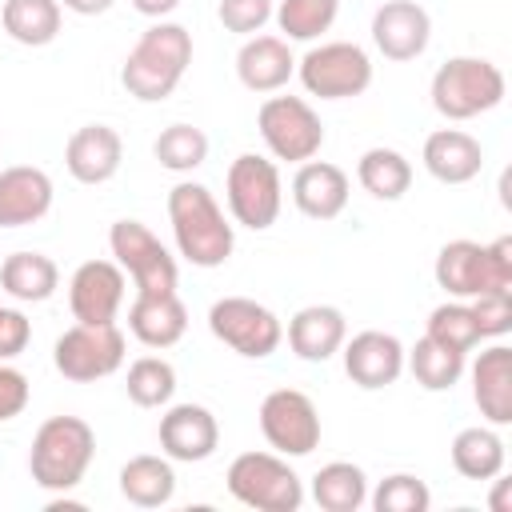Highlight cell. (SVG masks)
<instances>
[{
  "mask_svg": "<svg viewBox=\"0 0 512 512\" xmlns=\"http://www.w3.org/2000/svg\"><path fill=\"white\" fill-rule=\"evenodd\" d=\"M428 504H432V492L412 472H392L372 492V508L376 512H428Z\"/></svg>",
  "mask_w": 512,
  "mask_h": 512,
  "instance_id": "37",
  "label": "cell"
},
{
  "mask_svg": "<svg viewBox=\"0 0 512 512\" xmlns=\"http://www.w3.org/2000/svg\"><path fill=\"white\" fill-rule=\"evenodd\" d=\"M504 100V72L484 56H452L432 76V108L444 120H472Z\"/></svg>",
  "mask_w": 512,
  "mask_h": 512,
  "instance_id": "4",
  "label": "cell"
},
{
  "mask_svg": "<svg viewBox=\"0 0 512 512\" xmlns=\"http://www.w3.org/2000/svg\"><path fill=\"white\" fill-rule=\"evenodd\" d=\"M372 40L396 64L416 60L432 40V16L416 0H384L372 12Z\"/></svg>",
  "mask_w": 512,
  "mask_h": 512,
  "instance_id": "15",
  "label": "cell"
},
{
  "mask_svg": "<svg viewBox=\"0 0 512 512\" xmlns=\"http://www.w3.org/2000/svg\"><path fill=\"white\" fill-rule=\"evenodd\" d=\"M216 444H220V424L204 404H172L160 416V448L168 460L200 464L216 452Z\"/></svg>",
  "mask_w": 512,
  "mask_h": 512,
  "instance_id": "17",
  "label": "cell"
},
{
  "mask_svg": "<svg viewBox=\"0 0 512 512\" xmlns=\"http://www.w3.org/2000/svg\"><path fill=\"white\" fill-rule=\"evenodd\" d=\"M108 248L116 264L132 276L136 292H176V260L160 236L140 220H116L108 228Z\"/></svg>",
  "mask_w": 512,
  "mask_h": 512,
  "instance_id": "11",
  "label": "cell"
},
{
  "mask_svg": "<svg viewBox=\"0 0 512 512\" xmlns=\"http://www.w3.org/2000/svg\"><path fill=\"white\" fill-rule=\"evenodd\" d=\"M120 160H124V140L108 124H84L64 144V168L80 184H108L120 172Z\"/></svg>",
  "mask_w": 512,
  "mask_h": 512,
  "instance_id": "18",
  "label": "cell"
},
{
  "mask_svg": "<svg viewBox=\"0 0 512 512\" xmlns=\"http://www.w3.org/2000/svg\"><path fill=\"white\" fill-rule=\"evenodd\" d=\"M344 348V372L352 384L376 392V388H388L400 380L404 372V344L392 336V332H380V328H364L356 332Z\"/></svg>",
  "mask_w": 512,
  "mask_h": 512,
  "instance_id": "16",
  "label": "cell"
},
{
  "mask_svg": "<svg viewBox=\"0 0 512 512\" xmlns=\"http://www.w3.org/2000/svg\"><path fill=\"white\" fill-rule=\"evenodd\" d=\"M432 272H436V284L456 300H472L480 292H512L496 280L492 260H488V244H476V240H448L436 252Z\"/></svg>",
  "mask_w": 512,
  "mask_h": 512,
  "instance_id": "14",
  "label": "cell"
},
{
  "mask_svg": "<svg viewBox=\"0 0 512 512\" xmlns=\"http://www.w3.org/2000/svg\"><path fill=\"white\" fill-rule=\"evenodd\" d=\"M348 172L328 160H304L292 176V200L308 220H336L348 204Z\"/></svg>",
  "mask_w": 512,
  "mask_h": 512,
  "instance_id": "20",
  "label": "cell"
},
{
  "mask_svg": "<svg viewBox=\"0 0 512 512\" xmlns=\"http://www.w3.org/2000/svg\"><path fill=\"white\" fill-rule=\"evenodd\" d=\"M472 400L492 428L512 424V348L492 344L472 364Z\"/></svg>",
  "mask_w": 512,
  "mask_h": 512,
  "instance_id": "23",
  "label": "cell"
},
{
  "mask_svg": "<svg viewBox=\"0 0 512 512\" xmlns=\"http://www.w3.org/2000/svg\"><path fill=\"white\" fill-rule=\"evenodd\" d=\"M296 56L284 36H248L236 52V76L248 92H276L292 80Z\"/></svg>",
  "mask_w": 512,
  "mask_h": 512,
  "instance_id": "25",
  "label": "cell"
},
{
  "mask_svg": "<svg viewBox=\"0 0 512 512\" xmlns=\"http://www.w3.org/2000/svg\"><path fill=\"white\" fill-rule=\"evenodd\" d=\"M52 180L44 168L12 164L0 168V228H24L48 216L52 208Z\"/></svg>",
  "mask_w": 512,
  "mask_h": 512,
  "instance_id": "19",
  "label": "cell"
},
{
  "mask_svg": "<svg viewBox=\"0 0 512 512\" xmlns=\"http://www.w3.org/2000/svg\"><path fill=\"white\" fill-rule=\"evenodd\" d=\"M152 156L160 160V168L168 172H192L208 160V136L196 128V124H168L156 144H152Z\"/></svg>",
  "mask_w": 512,
  "mask_h": 512,
  "instance_id": "35",
  "label": "cell"
},
{
  "mask_svg": "<svg viewBox=\"0 0 512 512\" xmlns=\"http://www.w3.org/2000/svg\"><path fill=\"white\" fill-rule=\"evenodd\" d=\"M284 40H316L340 16V0H280L272 8Z\"/></svg>",
  "mask_w": 512,
  "mask_h": 512,
  "instance_id": "33",
  "label": "cell"
},
{
  "mask_svg": "<svg viewBox=\"0 0 512 512\" xmlns=\"http://www.w3.org/2000/svg\"><path fill=\"white\" fill-rule=\"evenodd\" d=\"M120 496L136 508H164L176 496V472L164 456H132L120 468Z\"/></svg>",
  "mask_w": 512,
  "mask_h": 512,
  "instance_id": "28",
  "label": "cell"
},
{
  "mask_svg": "<svg viewBox=\"0 0 512 512\" xmlns=\"http://www.w3.org/2000/svg\"><path fill=\"white\" fill-rule=\"evenodd\" d=\"M420 160H424L432 180H440V184H468L484 168V148L464 128H436L424 140Z\"/></svg>",
  "mask_w": 512,
  "mask_h": 512,
  "instance_id": "21",
  "label": "cell"
},
{
  "mask_svg": "<svg viewBox=\"0 0 512 512\" xmlns=\"http://www.w3.org/2000/svg\"><path fill=\"white\" fill-rule=\"evenodd\" d=\"M32 340V324L20 308H0V360H12L28 348Z\"/></svg>",
  "mask_w": 512,
  "mask_h": 512,
  "instance_id": "41",
  "label": "cell"
},
{
  "mask_svg": "<svg viewBox=\"0 0 512 512\" xmlns=\"http://www.w3.org/2000/svg\"><path fill=\"white\" fill-rule=\"evenodd\" d=\"M348 340V320L336 304H308L288 320V344L300 360L324 364Z\"/></svg>",
  "mask_w": 512,
  "mask_h": 512,
  "instance_id": "24",
  "label": "cell"
},
{
  "mask_svg": "<svg viewBox=\"0 0 512 512\" xmlns=\"http://www.w3.org/2000/svg\"><path fill=\"white\" fill-rule=\"evenodd\" d=\"M128 400L140 404V408H160L172 400L176 392V368L164 360V356H140L128 364Z\"/></svg>",
  "mask_w": 512,
  "mask_h": 512,
  "instance_id": "34",
  "label": "cell"
},
{
  "mask_svg": "<svg viewBox=\"0 0 512 512\" xmlns=\"http://www.w3.org/2000/svg\"><path fill=\"white\" fill-rule=\"evenodd\" d=\"M168 224H172V240H176L180 256L192 268L228 264V256L236 248V232H232L224 208L216 204V196L204 184L180 180L168 192Z\"/></svg>",
  "mask_w": 512,
  "mask_h": 512,
  "instance_id": "1",
  "label": "cell"
},
{
  "mask_svg": "<svg viewBox=\"0 0 512 512\" xmlns=\"http://www.w3.org/2000/svg\"><path fill=\"white\" fill-rule=\"evenodd\" d=\"M188 64H192V32L184 24L156 20L152 28L140 32L132 52L124 56L120 84H124L128 96H136L144 104H156V100H168L176 92Z\"/></svg>",
  "mask_w": 512,
  "mask_h": 512,
  "instance_id": "2",
  "label": "cell"
},
{
  "mask_svg": "<svg viewBox=\"0 0 512 512\" xmlns=\"http://www.w3.org/2000/svg\"><path fill=\"white\" fill-rule=\"evenodd\" d=\"M272 0H220L216 4V16L228 32L236 36H256L268 20H272Z\"/></svg>",
  "mask_w": 512,
  "mask_h": 512,
  "instance_id": "38",
  "label": "cell"
},
{
  "mask_svg": "<svg viewBox=\"0 0 512 512\" xmlns=\"http://www.w3.org/2000/svg\"><path fill=\"white\" fill-rule=\"evenodd\" d=\"M96 456V432L80 416H48L28 448L32 484L44 492H72Z\"/></svg>",
  "mask_w": 512,
  "mask_h": 512,
  "instance_id": "3",
  "label": "cell"
},
{
  "mask_svg": "<svg viewBox=\"0 0 512 512\" xmlns=\"http://www.w3.org/2000/svg\"><path fill=\"white\" fill-rule=\"evenodd\" d=\"M296 72L308 96H320V100H352L372 84V60L352 40H328L308 48L296 60Z\"/></svg>",
  "mask_w": 512,
  "mask_h": 512,
  "instance_id": "7",
  "label": "cell"
},
{
  "mask_svg": "<svg viewBox=\"0 0 512 512\" xmlns=\"http://www.w3.org/2000/svg\"><path fill=\"white\" fill-rule=\"evenodd\" d=\"M424 336H432L436 344H444V348H452V352H464V356L484 340V336H480V324H476V316H472V308L460 304V300H448V304L432 308Z\"/></svg>",
  "mask_w": 512,
  "mask_h": 512,
  "instance_id": "36",
  "label": "cell"
},
{
  "mask_svg": "<svg viewBox=\"0 0 512 512\" xmlns=\"http://www.w3.org/2000/svg\"><path fill=\"white\" fill-rule=\"evenodd\" d=\"M68 12H76V16H100V12H108L116 0H60Z\"/></svg>",
  "mask_w": 512,
  "mask_h": 512,
  "instance_id": "43",
  "label": "cell"
},
{
  "mask_svg": "<svg viewBox=\"0 0 512 512\" xmlns=\"http://www.w3.org/2000/svg\"><path fill=\"white\" fill-rule=\"evenodd\" d=\"M132 8H136L140 16H148V20H164L168 12L180 8V0H132Z\"/></svg>",
  "mask_w": 512,
  "mask_h": 512,
  "instance_id": "42",
  "label": "cell"
},
{
  "mask_svg": "<svg viewBox=\"0 0 512 512\" xmlns=\"http://www.w3.org/2000/svg\"><path fill=\"white\" fill-rule=\"evenodd\" d=\"M228 492L256 512H296L304 504V484L292 464L276 452H240L224 476Z\"/></svg>",
  "mask_w": 512,
  "mask_h": 512,
  "instance_id": "5",
  "label": "cell"
},
{
  "mask_svg": "<svg viewBox=\"0 0 512 512\" xmlns=\"http://www.w3.org/2000/svg\"><path fill=\"white\" fill-rule=\"evenodd\" d=\"M472 316L480 324V336H504L512 328V292H480L472 296Z\"/></svg>",
  "mask_w": 512,
  "mask_h": 512,
  "instance_id": "39",
  "label": "cell"
},
{
  "mask_svg": "<svg viewBox=\"0 0 512 512\" xmlns=\"http://www.w3.org/2000/svg\"><path fill=\"white\" fill-rule=\"evenodd\" d=\"M0 284L20 304H40L60 288V268L44 252H12L0 264Z\"/></svg>",
  "mask_w": 512,
  "mask_h": 512,
  "instance_id": "26",
  "label": "cell"
},
{
  "mask_svg": "<svg viewBox=\"0 0 512 512\" xmlns=\"http://www.w3.org/2000/svg\"><path fill=\"white\" fill-rule=\"evenodd\" d=\"M356 180L376 200H400L412 188V164H408L404 152L380 144V148H368L356 160Z\"/></svg>",
  "mask_w": 512,
  "mask_h": 512,
  "instance_id": "31",
  "label": "cell"
},
{
  "mask_svg": "<svg viewBox=\"0 0 512 512\" xmlns=\"http://www.w3.org/2000/svg\"><path fill=\"white\" fill-rule=\"evenodd\" d=\"M28 396H32L28 376H24L20 368H12V364L0 360V424L16 420V416L28 408Z\"/></svg>",
  "mask_w": 512,
  "mask_h": 512,
  "instance_id": "40",
  "label": "cell"
},
{
  "mask_svg": "<svg viewBox=\"0 0 512 512\" xmlns=\"http://www.w3.org/2000/svg\"><path fill=\"white\" fill-rule=\"evenodd\" d=\"M448 456H452V468H456L464 480H492V476L504 472V460H508L500 432L488 428V424L460 428V432L452 436Z\"/></svg>",
  "mask_w": 512,
  "mask_h": 512,
  "instance_id": "27",
  "label": "cell"
},
{
  "mask_svg": "<svg viewBox=\"0 0 512 512\" xmlns=\"http://www.w3.org/2000/svg\"><path fill=\"white\" fill-rule=\"evenodd\" d=\"M312 500L324 512H356L368 504V476L352 460H332L312 476Z\"/></svg>",
  "mask_w": 512,
  "mask_h": 512,
  "instance_id": "29",
  "label": "cell"
},
{
  "mask_svg": "<svg viewBox=\"0 0 512 512\" xmlns=\"http://www.w3.org/2000/svg\"><path fill=\"white\" fill-rule=\"evenodd\" d=\"M128 332L144 348H172L188 332V308L176 292H136L128 304Z\"/></svg>",
  "mask_w": 512,
  "mask_h": 512,
  "instance_id": "22",
  "label": "cell"
},
{
  "mask_svg": "<svg viewBox=\"0 0 512 512\" xmlns=\"http://www.w3.org/2000/svg\"><path fill=\"white\" fill-rule=\"evenodd\" d=\"M260 432L280 456H308L320 444V412L300 388H276L260 400Z\"/></svg>",
  "mask_w": 512,
  "mask_h": 512,
  "instance_id": "12",
  "label": "cell"
},
{
  "mask_svg": "<svg viewBox=\"0 0 512 512\" xmlns=\"http://www.w3.org/2000/svg\"><path fill=\"white\" fill-rule=\"evenodd\" d=\"M124 304V268L116 260H84L68 280V308L80 324H116Z\"/></svg>",
  "mask_w": 512,
  "mask_h": 512,
  "instance_id": "13",
  "label": "cell"
},
{
  "mask_svg": "<svg viewBox=\"0 0 512 512\" xmlns=\"http://www.w3.org/2000/svg\"><path fill=\"white\" fill-rule=\"evenodd\" d=\"M496 480V476H492ZM492 512H512L508 508V480H496V492H492Z\"/></svg>",
  "mask_w": 512,
  "mask_h": 512,
  "instance_id": "44",
  "label": "cell"
},
{
  "mask_svg": "<svg viewBox=\"0 0 512 512\" xmlns=\"http://www.w3.org/2000/svg\"><path fill=\"white\" fill-rule=\"evenodd\" d=\"M256 128L268 152L288 164H304L324 148V124L300 96H268L256 112Z\"/></svg>",
  "mask_w": 512,
  "mask_h": 512,
  "instance_id": "8",
  "label": "cell"
},
{
  "mask_svg": "<svg viewBox=\"0 0 512 512\" xmlns=\"http://www.w3.org/2000/svg\"><path fill=\"white\" fill-rule=\"evenodd\" d=\"M224 196H228V212L236 224L264 232L276 224L280 204H284V188H280V168L256 152H240L228 164L224 176Z\"/></svg>",
  "mask_w": 512,
  "mask_h": 512,
  "instance_id": "6",
  "label": "cell"
},
{
  "mask_svg": "<svg viewBox=\"0 0 512 512\" xmlns=\"http://www.w3.org/2000/svg\"><path fill=\"white\" fill-rule=\"evenodd\" d=\"M404 364L412 368L416 384L428 392H448L464 376V352H452V348L436 344L432 336H420L412 344V352H404Z\"/></svg>",
  "mask_w": 512,
  "mask_h": 512,
  "instance_id": "32",
  "label": "cell"
},
{
  "mask_svg": "<svg viewBox=\"0 0 512 512\" xmlns=\"http://www.w3.org/2000/svg\"><path fill=\"white\" fill-rule=\"evenodd\" d=\"M4 32L24 48H44L60 32V0H4Z\"/></svg>",
  "mask_w": 512,
  "mask_h": 512,
  "instance_id": "30",
  "label": "cell"
},
{
  "mask_svg": "<svg viewBox=\"0 0 512 512\" xmlns=\"http://www.w3.org/2000/svg\"><path fill=\"white\" fill-rule=\"evenodd\" d=\"M208 328L220 344H228L236 356H248V360L272 356L284 340L280 316L248 296H220L208 308Z\"/></svg>",
  "mask_w": 512,
  "mask_h": 512,
  "instance_id": "9",
  "label": "cell"
},
{
  "mask_svg": "<svg viewBox=\"0 0 512 512\" xmlns=\"http://www.w3.org/2000/svg\"><path fill=\"white\" fill-rule=\"evenodd\" d=\"M124 332L116 324H72L56 348H52V364L64 380H76V384H92V380H104L112 376L120 364H124Z\"/></svg>",
  "mask_w": 512,
  "mask_h": 512,
  "instance_id": "10",
  "label": "cell"
}]
</instances>
